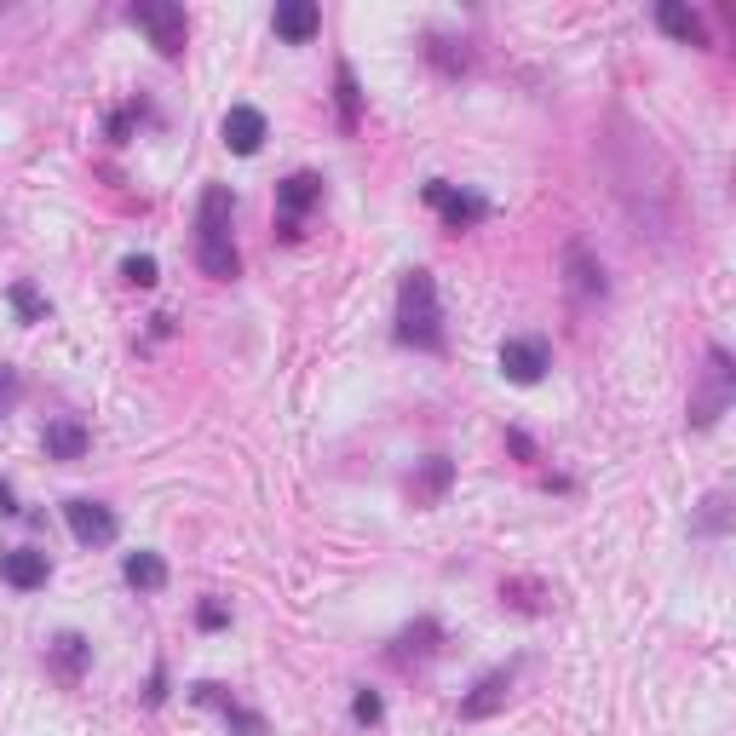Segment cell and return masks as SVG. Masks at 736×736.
Returning a JSON list of instances; mask_svg holds the SVG:
<instances>
[{"mask_svg": "<svg viewBox=\"0 0 736 736\" xmlns=\"http://www.w3.org/2000/svg\"><path fill=\"white\" fill-rule=\"evenodd\" d=\"M391 340L403 345V351H426V357H443V351H449V328H443V299H437V276L426 271V265L403 271V282H397Z\"/></svg>", "mask_w": 736, "mask_h": 736, "instance_id": "1", "label": "cell"}, {"mask_svg": "<svg viewBox=\"0 0 736 736\" xmlns=\"http://www.w3.org/2000/svg\"><path fill=\"white\" fill-rule=\"evenodd\" d=\"M196 271L207 282H236L242 276V253H236V190L230 184H207L196 202Z\"/></svg>", "mask_w": 736, "mask_h": 736, "instance_id": "2", "label": "cell"}, {"mask_svg": "<svg viewBox=\"0 0 736 736\" xmlns=\"http://www.w3.org/2000/svg\"><path fill=\"white\" fill-rule=\"evenodd\" d=\"M731 403H736V363H731V351L713 340L708 345V363H702V380H696V391H690L685 426H690V432H713V426L731 414Z\"/></svg>", "mask_w": 736, "mask_h": 736, "instance_id": "3", "label": "cell"}, {"mask_svg": "<svg viewBox=\"0 0 736 736\" xmlns=\"http://www.w3.org/2000/svg\"><path fill=\"white\" fill-rule=\"evenodd\" d=\"M322 190H328V179L311 173V167H299V173H288L276 184V242H299L305 236V213L322 207Z\"/></svg>", "mask_w": 736, "mask_h": 736, "instance_id": "4", "label": "cell"}, {"mask_svg": "<svg viewBox=\"0 0 736 736\" xmlns=\"http://www.w3.org/2000/svg\"><path fill=\"white\" fill-rule=\"evenodd\" d=\"M127 23L150 35L161 58H184V41H190V18H184L179 0H133L127 6Z\"/></svg>", "mask_w": 736, "mask_h": 736, "instance_id": "5", "label": "cell"}, {"mask_svg": "<svg viewBox=\"0 0 736 736\" xmlns=\"http://www.w3.org/2000/svg\"><path fill=\"white\" fill-rule=\"evenodd\" d=\"M564 288H570V299L581 311H593V305L610 299V271H604V259L593 253L587 236H570V242H564Z\"/></svg>", "mask_w": 736, "mask_h": 736, "instance_id": "6", "label": "cell"}, {"mask_svg": "<svg viewBox=\"0 0 736 736\" xmlns=\"http://www.w3.org/2000/svg\"><path fill=\"white\" fill-rule=\"evenodd\" d=\"M420 202L437 207V219H443V230H472L489 219V196L483 190H466V184H449V179H426V190H420Z\"/></svg>", "mask_w": 736, "mask_h": 736, "instance_id": "7", "label": "cell"}, {"mask_svg": "<svg viewBox=\"0 0 736 736\" xmlns=\"http://www.w3.org/2000/svg\"><path fill=\"white\" fill-rule=\"evenodd\" d=\"M501 374L512 380V386H541L552 368V340L547 334H512V340H501Z\"/></svg>", "mask_w": 736, "mask_h": 736, "instance_id": "8", "label": "cell"}, {"mask_svg": "<svg viewBox=\"0 0 736 736\" xmlns=\"http://www.w3.org/2000/svg\"><path fill=\"white\" fill-rule=\"evenodd\" d=\"M190 702H196V708H213V713H219L230 736H271L265 713L248 708V702H236V696H230L225 685H213V679H196V685H190Z\"/></svg>", "mask_w": 736, "mask_h": 736, "instance_id": "9", "label": "cell"}, {"mask_svg": "<svg viewBox=\"0 0 736 736\" xmlns=\"http://www.w3.org/2000/svg\"><path fill=\"white\" fill-rule=\"evenodd\" d=\"M64 524H69V535L81 541V547H110L115 535H121V518H115L104 501H92V495H69L64 501Z\"/></svg>", "mask_w": 736, "mask_h": 736, "instance_id": "10", "label": "cell"}, {"mask_svg": "<svg viewBox=\"0 0 736 736\" xmlns=\"http://www.w3.org/2000/svg\"><path fill=\"white\" fill-rule=\"evenodd\" d=\"M443 650V621L437 616H414L397 639L386 644V662L391 667H403V673H414V667H426Z\"/></svg>", "mask_w": 736, "mask_h": 736, "instance_id": "11", "label": "cell"}, {"mask_svg": "<svg viewBox=\"0 0 736 736\" xmlns=\"http://www.w3.org/2000/svg\"><path fill=\"white\" fill-rule=\"evenodd\" d=\"M512 679H518V662L478 673V685L460 696V719H495V713L506 708V696H512Z\"/></svg>", "mask_w": 736, "mask_h": 736, "instance_id": "12", "label": "cell"}, {"mask_svg": "<svg viewBox=\"0 0 736 736\" xmlns=\"http://www.w3.org/2000/svg\"><path fill=\"white\" fill-rule=\"evenodd\" d=\"M219 138H225L230 156H259L265 138H271V121H265V110H253V104H230L225 121H219Z\"/></svg>", "mask_w": 736, "mask_h": 736, "instance_id": "13", "label": "cell"}, {"mask_svg": "<svg viewBox=\"0 0 736 736\" xmlns=\"http://www.w3.org/2000/svg\"><path fill=\"white\" fill-rule=\"evenodd\" d=\"M0 581L12 593H41L46 581H52V558L41 547H6L0 552Z\"/></svg>", "mask_w": 736, "mask_h": 736, "instance_id": "14", "label": "cell"}, {"mask_svg": "<svg viewBox=\"0 0 736 736\" xmlns=\"http://www.w3.org/2000/svg\"><path fill=\"white\" fill-rule=\"evenodd\" d=\"M271 29H276V41H288V46L317 41V35H322V6H317V0H276Z\"/></svg>", "mask_w": 736, "mask_h": 736, "instance_id": "15", "label": "cell"}, {"mask_svg": "<svg viewBox=\"0 0 736 736\" xmlns=\"http://www.w3.org/2000/svg\"><path fill=\"white\" fill-rule=\"evenodd\" d=\"M46 667H52V679L58 685H81V673L92 667V639L87 633H58V639L46 644Z\"/></svg>", "mask_w": 736, "mask_h": 736, "instance_id": "16", "label": "cell"}, {"mask_svg": "<svg viewBox=\"0 0 736 736\" xmlns=\"http://www.w3.org/2000/svg\"><path fill=\"white\" fill-rule=\"evenodd\" d=\"M41 449H46V460H87V449H92V432H87V420H75V414H52L46 420V432H41Z\"/></svg>", "mask_w": 736, "mask_h": 736, "instance_id": "17", "label": "cell"}, {"mask_svg": "<svg viewBox=\"0 0 736 736\" xmlns=\"http://www.w3.org/2000/svg\"><path fill=\"white\" fill-rule=\"evenodd\" d=\"M426 64H432L437 75L460 81V75H472V69H478V52H472L466 35H426Z\"/></svg>", "mask_w": 736, "mask_h": 736, "instance_id": "18", "label": "cell"}, {"mask_svg": "<svg viewBox=\"0 0 736 736\" xmlns=\"http://www.w3.org/2000/svg\"><path fill=\"white\" fill-rule=\"evenodd\" d=\"M449 483H455V460H449V455H426L409 472V501L414 506H437L443 495H449Z\"/></svg>", "mask_w": 736, "mask_h": 736, "instance_id": "19", "label": "cell"}, {"mask_svg": "<svg viewBox=\"0 0 736 736\" xmlns=\"http://www.w3.org/2000/svg\"><path fill=\"white\" fill-rule=\"evenodd\" d=\"M656 29H662L667 41H679V46H708L702 12H696V6H685V0H662V6H656Z\"/></svg>", "mask_w": 736, "mask_h": 736, "instance_id": "20", "label": "cell"}, {"mask_svg": "<svg viewBox=\"0 0 736 736\" xmlns=\"http://www.w3.org/2000/svg\"><path fill=\"white\" fill-rule=\"evenodd\" d=\"M334 110H340V133L351 138L357 127H363V87H357V69L345 64H334Z\"/></svg>", "mask_w": 736, "mask_h": 736, "instance_id": "21", "label": "cell"}, {"mask_svg": "<svg viewBox=\"0 0 736 736\" xmlns=\"http://www.w3.org/2000/svg\"><path fill=\"white\" fill-rule=\"evenodd\" d=\"M690 535H696V541H725V535H731V495H725V489L702 495V506L690 512Z\"/></svg>", "mask_w": 736, "mask_h": 736, "instance_id": "22", "label": "cell"}, {"mask_svg": "<svg viewBox=\"0 0 736 736\" xmlns=\"http://www.w3.org/2000/svg\"><path fill=\"white\" fill-rule=\"evenodd\" d=\"M121 581H127L133 593H161V587H167V558H161V552H127V558H121Z\"/></svg>", "mask_w": 736, "mask_h": 736, "instance_id": "23", "label": "cell"}, {"mask_svg": "<svg viewBox=\"0 0 736 736\" xmlns=\"http://www.w3.org/2000/svg\"><path fill=\"white\" fill-rule=\"evenodd\" d=\"M144 121H156V104H150V98H127V104L104 121V138H110V144H127Z\"/></svg>", "mask_w": 736, "mask_h": 736, "instance_id": "24", "label": "cell"}, {"mask_svg": "<svg viewBox=\"0 0 736 736\" xmlns=\"http://www.w3.org/2000/svg\"><path fill=\"white\" fill-rule=\"evenodd\" d=\"M6 305L18 311V322H46V311H52L35 282H12V288H6Z\"/></svg>", "mask_w": 736, "mask_h": 736, "instance_id": "25", "label": "cell"}, {"mask_svg": "<svg viewBox=\"0 0 736 736\" xmlns=\"http://www.w3.org/2000/svg\"><path fill=\"white\" fill-rule=\"evenodd\" d=\"M351 719H357V725H363V731H374V725H380V719H386V696H380V690H357V696H351Z\"/></svg>", "mask_w": 736, "mask_h": 736, "instance_id": "26", "label": "cell"}, {"mask_svg": "<svg viewBox=\"0 0 736 736\" xmlns=\"http://www.w3.org/2000/svg\"><path fill=\"white\" fill-rule=\"evenodd\" d=\"M121 282H133V288H156L161 265L150 259V253H127V259H121Z\"/></svg>", "mask_w": 736, "mask_h": 736, "instance_id": "27", "label": "cell"}, {"mask_svg": "<svg viewBox=\"0 0 736 736\" xmlns=\"http://www.w3.org/2000/svg\"><path fill=\"white\" fill-rule=\"evenodd\" d=\"M529 593H541V587H535V581H501V604H506V610H518V616H541V604H535Z\"/></svg>", "mask_w": 736, "mask_h": 736, "instance_id": "28", "label": "cell"}, {"mask_svg": "<svg viewBox=\"0 0 736 736\" xmlns=\"http://www.w3.org/2000/svg\"><path fill=\"white\" fill-rule=\"evenodd\" d=\"M18 403H23V374L12 363H0V420L18 409Z\"/></svg>", "mask_w": 736, "mask_h": 736, "instance_id": "29", "label": "cell"}, {"mask_svg": "<svg viewBox=\"0 0 736 736\" xmlns=\"http://www.w3.org/2000/svg\"><path fill=\"white\" fill-rule=\"evenodd\" d=\"M196 627H202V633L230 627V604H225V598H202V604H196Z\"/></svg>", "mask_w": 736, "mask_h": 736, "instance_id": "30", "label": "cell"}, {"mask_svg": "<svg viewBox=\"0 0 736 736\" xmlns=\"http://www.w3.org/2000/svg\"><path fill=\"white\" fill-rule=\"evenodd\" d=\"M506 449L524 460V466H535V460H541V449H535V437H529L524 426H506Z\"/></svg>", "mask_w": 736, "mask_h": 736, "instance_id": "31", "label": "cell"}, {"mask_svg": "<svg viewBox=\"0 0 736 736\" xmlns=\"http://www.w3.org/2000/svg\"><path fill=\"white\" fill-rule=\"evenodd\" d=\"M161 702H167V662H156L144 679V708H161Z\"/></svg>", "mask_w": 736, "mask_h": 736, "instance_id": "32", "label": "cell"}, {"mask_svg": "<svg viewBox=\"0 0 736 736\" xmlns=\"http://www.w3.org/2000/svg\"><path fill=\"white\" fill-rule=\"evenodd\" d=\"M0 518H23V506H18V495H12L6 478H0Z\"/></svg>", "mask_w": 736, "mask_h": 736, "instance_id": "33", "label": "cell"}]
</instances>
